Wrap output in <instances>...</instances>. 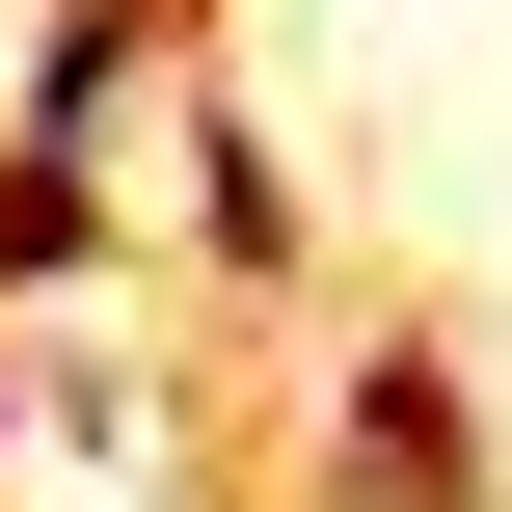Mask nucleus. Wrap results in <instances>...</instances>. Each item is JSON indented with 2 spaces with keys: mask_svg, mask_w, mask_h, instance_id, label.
Here are the masks:
<instances>
[{
  "mask_svg": "<svg viewBox=\"0 0 512 512\" xmlns=\"http://www.w3.org/2000/svg\"><path fill=\"white\" fill-rule=\"evenodd\" d=\"M297 486H324V512H512V486H486V378H459V324H351Z\"/></svg>",
  "mask_w": 512,
  "mask_h": 512,
  "instance_id": "f257e3e1",
  "label": "nucleus"
},
{
  "mask_svg": "<svg viewBox=\"0 0 512 512\" xmlns=\"http://www.w3.org/2000/svg\"><path fill=\"white\" fill-rule=\"evenodd\" d=\"M0 512H27V324H0Z\"/></svg>",
  "mask_w": 512,
  "mask_h": 512,
  "instance_id": "20e7f679",
  "label": "nucleus"
},
{
  "mask_svg": "<svg viewBox=\"0 0 512 512\" xmlns=\"http://www.w3.org/2000/svg\"><path fill=\"white\" fill-rule=\"evenodd\" d=\"M81 270H108V162H27L0 135V324H54Z\"/></svg>",
  "mask_w": 512,
  "mask_h": 512,
  "instance_id": "7ed1b4c3",
  "label": "nucleus"
},
{
  "mask_svg": "<svg viewBox=\"0 0 512 512\" xmlns=\"http://www.w3.org/2000/svg\"><path fill=\"white\" fill-rule=\"evenodd\" d=\"M189 297H216V324H297V297H324V216H297V162L243 135V81H189Z\"/></svg>",
  "mask_w": 512,
  "mask_h": 512,
  "instance_id": "f03ea898",
  "label": "nucleus"
}]
</instances>
